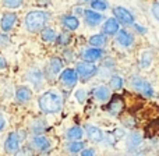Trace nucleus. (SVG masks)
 I'll use <instances>...</instances> for the list:
<instances>
[{"label":"nucleus","instance_id":"2eb2a0df","mask_svg":"<svg viewBox=\"0 0 159 156\" xmlns=\"http://www.w3.org/2000/svg\"><path fill=\"white\" fill-rule=\"evenodd\" d=\"M85 18H87V22L89 25H96L102 21V16L99 13H95L92 10L85 11Z\"/></svg>","mask_w":159,"mask_h":156},{"label":"nucleus","instance_id":"f8f14e48","mask_svg":"<svg viewBox=\"0 0 159 156\" xmlns=\"http://www.w3.org/2000/svg\"><path fill=\"white\" fill-rule=\"evenodd\" d=\"M32 145H34V148L39 149V151H46V149H49L50 144H49V141H48L45 137L38 135V137H35L32 140Z\"/></svg>","mask_w":159,"mask_h":156},{"label":"nucleus","instance_id":"a211bd4d","mask_svg":"<svg viewBox=\"0 0 159 156\" xmlns=\"http://www.w3.org/2000/svg\"><path fill=\"white\" fill-rule=\"evenodd\" d=\"M63 24H64V27L67 28V29H70V31H74V29H77L78 28V20L75 18V17H71V16H69V17H66V18L63 20Z\"/></svg>","mask_w":159,"mask_h":156},{"label":"nucleus","instance_id":"4468645a","mask_svg":"<svg viewBox=\"0 0 159 156\" xmlns=\"http://www.w3.org/2000/svg\"><path fill=\"white\" fill-rule=\"evenodd\" d=\"M101 56H102V50L98 49V47H91V49H87L84 52V59L87 61H95Z\"/></svg>","mask_w":159,"mask_h":156},{"label":"nucleus","instance_id":"393cba45","mask_svg":"<svg viewBox=\"0 0 159 156\" xmlns=\"http://www.w3.org/2000/svg\"><path fill=\"white\" fill-rule=\"evenodd\" d=\"M121 85H123V79H121V77H119V75H115V77L110 79V88L113 91L120 89Z\"/></svg>","mask_w":159,"mask_h":156},{"label":"nucleus","instance_id":"ddd939ff","mask_svg":"<svg viewBox=\"0 0 159 156\" xmlns=\"http://www.w3.org/2000/svg\"><path fill=\"white\" fill-rule=\"evenodd\" d=\"M117 41H119V43L123 45V46H130V45L133 43V41H134V38H133V35L130 32L121 29V31H119Z\"/></svg>","mask_w":159,"mask_h":156},{"label":"nucleus","instance_id":"c756f323","mask_svg":"<svg viewBox=\"0 0 159 156\" xmlns=\"http://www.w3.org/2000/svg\"><path fill=\"white\" fill-rule=\"evenodd\" d=\"M152 14H154V17L159 21V3H155V4L152 6Z\"/></svg>","mask_w":159,"mask_h":156},{"label":"nucleus","instance_id":"b1692460","mask_svg":"<svg viewBox=\"0 0 159 156\" xmlns=\"http://www.w3.org/2000/svg\"><path fill=\"white\" fill-rule=\"evenodd\" d=\"M56 38V32L53 29H50V28H46V29H43V32H42V39L46 42H52L55 41Z\"/></svg>","mask_w":159,"mask_h":156},{"label":"nucleus","instance_id":"39448f33","mask_svg":"<svg viewBox=\"0 0 159 156\" xmlns=\"http://www.w3.org/2000/svg\"><path fill=\"white\" fill-rule=\"evenodd\" d=\"M20 148V140L16 132H11L4 142V149L7 154H16Z\"/></svg>","mask_w":159,"mask_h":156},{"label":"nucleus","instance_id":"6e6552de","mask_svg":"<svg viewBox=\"0 0 159 156\" xmlns=\"http://www.w3.org/2000/svg\"><path fill=\"white\" fill-rule=\"evenodd\" d=\"M85 131H87L88 137H89L91 141L93 142H101L102 140L105 138L103 132L98 128V127H93V126H85Z\"/></svg>","mask_w":159,"mask_h":156},{"label":"nucleus","instance_id":"7c9ffc66","mask_svg":"<svg viewBox=\"0 0 159 156\" xmlns=\"http://www.w3.org/2000/svg\"><path fill=\"white\" fill-rule=\"evenodd\" d=\"M75 98H77L80 102H84V100H85V92H84L82 89L77 91V93H75Z\"/></svg>","mask_w":159,"mask_h":156},{"label":"nucleus","instance_id":"4be33fe9","mask_svg":"<svg viewBox=\"0 0 159 156\" xmlns=\"http://www.w3.org/2000/svg\"><path fill=\"white\" fill-rule=\"evenodd\" d=\"M61 69H63L61 60L57 57H53L52 60H50V70H52V73L53 74H59V73L61 71Z\"/></svg>","mask_w":159,"mask_h":156},{"label":"nucleus","instance_id":"412c9836","mask_svg":"<svg viewBox=\"0 0 159 156\" xmlns=\"http://www.w3.org/2000/svg\"><path fill=\"white\" fill-rule=\"evenodd\" d=\"M89 43L92 45V46H98V47L103 46V45L106 43V38H105V35H102V33H98V35L91 36Z\"/></svg>","mask_w":159,"mask_h":156},{"label":"nucleus","instance_id":"5701e85b","mask_svg":"<svg viewBox=\"0 0 159 156\" xmlns=\"http://www.w3.org/2000/svg\"><path fill=\"white\" fill-rule=\"evenodd\" d=\"M143 142V137H141L138 132H133L129 137V146L130 148H134V146H138Z\"/></svg>","mask_w":159,"mask_h":156},{"label":"nucleus","instance_id":"20e7f679","mask_svg":"<svg viewBox=\"0 0 159 156\" xmlns=\"http://www.w3.org/2000/svg\"><path fill=\"white\" fill-rule=\"evenodd\" d=\"M113 13H115L116 18H117L121 24H133V22H134L133 14L130 13L129 10H126L124 7H116L115 10H113Z\"/></svg>","mask_w":159,"mask_h":156},{"label":"nucleus","instance_id":"9d476101","mask_svg":"<svg viewBox=\"0 0 159 156\" xmlns=\"http://www.w3.org/2000/svg\"><path fill=\"white\" fill-rule=\"evenodd\" d=\"M77 73L74 71V70L71 69H67L63 71V74H61V81H63V84L69 85V87H71V85H74L75 82H77Z\"/></svg>","mask_w":159,"mask_h":156},{"label":"nucleus","instance_id":"a878e982","mask_svg":"<svg viewBox=\"0 0 159 156\" xmlns=\"http://www.w3.org/2000/svg\"><path fill=\"white\" fill-rule=\"evenodd\" d=\"M91 6H92L93 10H101V11L106 10V7H107V4H106L105 0H92Z\"/></svg>","mask_w":159,"mask_h":156},{"label":"nucleus","instance_id":"f03ea898","mask_svg":"<svg viewBox=\"0 0 159 156\" xmlns=\"http://www.w3.org/2000/svg\"><path fill=\"white\" fill-rule=\"evenodd\" d=\"M46 13L39 10H34L30 11L25 17V27L30 32H38L43 28L45 22H46Z\"/></svg>","mask_w":159,"mask_h":156},{"label":"nucleus","instance_id":"7ed1b4c3","mask_svg":"<svg viewBox=\"0 0 159 156\" xmlns=\"http://www.w3.org/2000/svg\"><path fill=\"white\" fill-rule=\"evenodd\" d=\"M131 85H133V88H135L137 91L143 92L145 96H152L154 95V89H152V87L145 81V79H143L140 77H134L133 78V81H131Z\"/></svg>","mask_w":159,"mask_h":156},{"label":"nucleus","instance_id":"6ab92c4d","mask_svg":"<svg viewBox=\"0 0 159 156\" xmlns=\"http://www.w3.org/2000/svg\"><path fill=\"white\" fill-rule=\"evenodd\" d=\"M81 137H82L81 127H73V128H70L69 132H67V138H69V140L77 141V140H81Z\"/></svg>","mask_w":159,"mask_h":156},{"label":"nucleus","instance_id":"cd10ccee","mask_svg":"<svg viewBox=\"0 0 159 156\" xmlns=\"http://www.w3.org/2000/svg\"><path fill=\"white\" fill-rule=\"evenodd\" d=\"M3 4L8 8H17L22 4V0H3Z\"/></svg>","mask_w":159,"mask_h":156},{"label":"nucleus","instance_id":"0eeeda50","mask_svg":"<svg viewBox=\"0 0 159 156\" xmlns=\"http://www.w3.org/2000/svg\"><path fill=\"white\" fill-rule=\"evenodd\" d=\"M95 71H96V67L92 64V61L85 60L84 63H80L77 66V73L80 74V77L88 78V77H91L92 74H95Z\"/></svg>","mask_w":159,"mask_h":156},{"label":"nucleus","instance_id":"1a4fd4ad","mask_svg":"<svg viewBox=\"0 0 159 156\" xmlns=\"http://www.w3.org/2000/svg\"><path fill=\"white\" fill-rule=\"evenodd\" d=\"M17 16L14 13H7L2 17V21H0V27L3 31H10L13 28V25L16 24Z\"/></svg>","mask_w":159,"mask_h":156},{"label":"nucleus","instance_id":"473e14b6","mask_svg":"<svg viewBox=\"0 0 159 156\" xmlns=\"http://www.w3.org/2000/svg\"><path fill=\"white\" fill-rule=\"evenodd\" d=\"M6 67H7V63H6V60L3 57H0V70L6 69Z\"/></svg>","mask_w":159,"mask_h":156},{"label":"nucleus","instance_id":"f257e3e1","mask_svg":"<svg viewBox=\"0 0 159 156\" xmlns=\"http://www.w3.org/2000/svg\"><path fill=\"white\" fill-rule=\"evenodd\" d=\"M63 99L56 91H48L39 98V107L43 113H57L61 109Z\"/></svg>","mask_w":159,"mask_h":156},{"label":"nucleus","instance_id":"2f4dec72","mask_svg":"<svg viewBox=\"0 0 159 156\" xmlns=\"http://www.w3.org/2000/svg\"><path fill=\"white\" fill-rule=\"evenodd\" d=\"M4 126H6V123H4V118H3L2 113H0V131H3V130H4Z\"/></svg>","mask_w":159,"mask_h":156},{"label":"nucleus","instance_id":"9b49d317","mask_svg":"<svg viewBox=\"0 0 159 156\" xmlns=\"http://www.w3.org/2000/svg\"><path fill=\"white\" fill-rule=\"evenodd\" d=\"M116 32H119L117 20H115V18L106 20V22H105V25H103V33H106V35H115Z\"/></svg>","mask_w":159,"mask_h":156},{"label":"nucleus","instance_id":"aec40b11","mask_svg":"<svg viewBox=\"0 0 159 156\" xmlns=\"http://www.w3.org/2000/svg\"><path fill=\"white\" fill-rule=\"evenodd\" d=\"M159 131V120H155V121H151V123L147 126L145 128V134L147 137H154L155 134Z\"/></svg>","mask_w":159,"mask_h":156},{"label":"nucleus","instance_id":"dca6fc26","mask_svg":"<svg viewBox=\"0 0 159 156\" xmlns=\"http://www.w3.org/2000/svg\"><path fill=\"white\" fill-rule=\"evenodd\" d=\"M17 100L18 102H28L31 99V96H32V93H31L30 88L27 87H21L17 89Z\"/></svg>","mask_w":159,"mask_h":156},{"label":"nucleus","instance_id":"f704fd0d","mask_svg":"<svg viewBox=\"0 0 159 156\" xmlns=\"http://www.w3.org/2000/svg\"><path fill=\"white\" fill-rule=\"evenodd\" d=\"M135 28H137V29H138V31H140V32H141V33H145V32H147V29H144V28H141V27H140V25H135Z\"/></svg>","mask_w":159,"mask_h":156},{"label":"nucleus","instance_id":"c85d7f7f","mask_svg":"<svg viewBox=\"0 0 159 156\" xmlns=\"http://www.w3.org/2000/svg\"><path fill=\"white\" fill-rule=\"evenodd\" d=\"M69 42H70V35H67V33H60V35L57 36L59 45H67Z\"/></svg>","mask_w":159,"mask_h":156},{"label":"nucleus","instance_id":"f3484780","mask_svg":"<svg viewBox=\"0 0 159 156\" xmlns=\"http://www.w3.org/2000/svg\"><path fill=\"white\" fill-rule=\"evenodd\" d=\"M93 95H95V98L98 99V100H107L109 99V91H107L106 87H96L95 89H93Z\"/></svg>","mask_w":159,"mask_h":156},{"label":"nucleus","instance_id":"72a5a7b5","mask_svg":"<svg viewBox=\"0 0 159 156\" xmlns=\"http://www.w3.org/2000/svg\"><path fill=\"white\" fill-rule=\"evenodd\" d=\"M93 154H95V151H93V149H87V151L82 152V155H84V156H87V155H93Z\"/></svg>","mask_w":159,"mask_h":156},{"label":"nucleus","instance_id":"c9c22d12","mask_svg":"<svg viewBox=\"0 0 159 156\" xmlns=\"http://www.w3.org/2000/svg\"><path fill=\"white\" fill-rule=\"evenodd\" d=\"M7 41H8V39L6 38V36H2V38H0V43H6Z\"/></svg>","mask_w":159,"mask_h":156},{"label":"nucleus","instance_id":"423d86ee","mask_svg":"<svg viewBox=\"0 0 159 156\" xmlns=\"http://www.w3.org/2000/svg\"><path fill=\"white\" fill-rule=\"evenodd\" d=\"M124 109V103H123V99L120 98V96H113L112 99H110L109 105H107V110H109L110 114H120L121 112H123Z\"/></svg>","mask_w":159,"mask_h":156},{"label":"nucleus","instance_id":"bb28decb","mask_svg":"<svg viewBox=\"0 0 159 156\" xmlns=\"http://www.w3.org/2000/svg\"><path fill=\"white\" fill-rule=\"evenodd\" d=\"M84 148V144L81 142V141H74V142H71L69 145V151L70 152H73V154H77V152H80L81 149Z\"/></svg>","mask_w":159,"mask_h":156}]
</instances>
